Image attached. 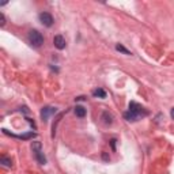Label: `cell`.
Returning a JSON list of instances; mask_svg holds the SVG:
<instances>
[{
    "mask_svg": "<svg viewBox=\"0 0 174 174\" xmlns=\"http://www.w3.org/2000/svg\"><path fill=\"white\" fill-rule=\"evenodd\" d=\"M53 44H55V47L60 49V51H63L64 48H65L67 42H65V38L63 37V35H55V38H53Z\"/></svg>",
    "mask_w": 174,
    "mask_h": 174,
    "instance_id": "8992f818",
    "label": "cell"
},
{
    "mask_svg": "<svg viewBox=\"0 0 174 174\" xmlns=\"http://www.w3.org/2000/svg\"><path fill=\"white\" fill-rule=\"evenodd\" d=\"M15 137H19V139H23V140H29V139H33V137H35V133L34 132H29V133L19 135V136H15Z\"/></svg>",
    "mask_w": 174,
    "mask_h": 174,
    "instance_id": "8fae6325",
    "label": "cell"
},
{
    "mask_svg": "<svg viewBox=\"0 0 174 174\" xmlns=\"http://www.w3.org/2000/svg\"><path fill=\"white\" fill-rule=\"evenodd\" d=\"M29 42L31 47L34 48H40L44 44V37L38 30H30L29 31Z\"/></svg>",
    "mask_w": 174,
    "mask_h": 174,
    "instance_id": "3957f363",
    "label": "cell"
},
{
    "mask_svg": "<svg viewBox=\"0 0 174 174\" xmlns=\"http://www.w3.org/2000/svg\"><path fill=\"white\" fill-rule=\"evenodd\" d=\"M93 95L95 98H106V91L104 88H97V90L93 91Z\"/></svg>",
    "mask_w": 174,
    "mask_h": 174,
    "instance_id": "ba28073f",
    "label": "cell"
},
{
    "mask_svg": "<svg viewBox=\"0 0 174 174\" xmlns=\"http://www.w3.org/2000/svg\"><path fill=\"white\" fill-rule=\"evenodd\" d=\"M145 116H148V110H145V108H143L137 102H131L129 110L124 113V118L127 121H137V120H140L141 117H145Z\"/></svg>",
    "mask_w": 174,
    "mask_h": 174,
    "instance_id": "6da1fadb",
    "label": "cell"
},
{
    "mask_svg": "<svg viewBox=\"0 0 174 174\" xmlns=\"http://www.w3.org/2000/svg\"><path fill=\"white\" fill-rule=\"evenodd\" d=\"M57 113V109L56 108H52V106H45V108L41 109V118L42 121H48V118L51 117L52 114Z\"/></svg>",
    "mask_w": 174,
    "mask_h": 174,
    "instance_id": "277c9868",
    "label": "cell"
},
{
    "mask_svg": "<svg viewBox=\"0 0 174 174\" xmlns=\"http://www.w3.org/2000/svg\"><path fill=\"white\" fill-rule=\"evenodd\" d=\"M0 162H2L4 166H7V167H11V166H12V161L10 158H7V157H2Z\"/></svg>",
    "mask_w": 174,
    "mask_h": 174,
    "instance_id": "7c38bea8",
    "label": "cell"
},
{
    "mask_svg": "<svg viewBox=\"0 0 174 174\" xmlns=\"http://www.w3.org/2000/svg\"><path fill=\"white\" fill-rule=\"evenodd\" d=\"M101 120H102V123H104L105 125H112L114 118H113V116L109 112H104L102 113V116H101Z\"/></svg>",
    "mask_w": 174,
    "mask_h": 174,
    "instance_id": "52a82bcc",
    "label": "cell"
},
{
    "mask_svg": "<svg viewBox=\"0 0 174 174\" xmlns=\"http://www.w3.org/2000/svg\"><path fill=\"white\" fill-rule=\"evenodd\" d=\"M116 51L121 52V53H124V55H132V53H131V51H128V49L124 47V45H121V44H117V45H116Z\"/></svg>",
    "mask_w": 174,
    "mask_h": 174,
    "instance_id": "30bf717a",
    "label": "cell"
},
{
    "mask_svg": "<svg viewBox=\"0 0 174 174\" xmlns=\"http://www.w3.org/2000/svg\"><path fill=\"white\" fill-rule=\"evenodd\" d=\"M40 22L44 25V26L51 27L55 20H53L52 14H49V12H41V14H40Z\"/></svg>",
    "mask_w": 174,
    "mask_h": 174,
    "instance_id": "5b68a950",
    "label": "cell"
},
{
    "mask_svg": "<svg viewBox=\"0 0 174 174\" xmlns=\"http://www.w3.org/2000/svg\"><path fill=\"white\" fill-rule=\"evenodd\" d=\"M4 23H6V18H4V14H0V26H4Z\"/></svg>",
    "mask_w": 174,
    "mask_h": 174,
    "instance_id": "4fadbf2b",
    "label": "cell"
},
{
    "mask_svg": "<svg viewBox=\"0 0 174 174\" xmlns=\"http://www.w3.org/2000/svg\"><path fill=\"white\" fill-rule=\"evenodd\" d=\"M110 144H112V148L114 150V148H116V139H112L110 140Z\"/></svg>",
    "mask_w": 174,
    "mask_h": 174,
    "instance_id": "5bb4252c",
    "label": "cell"
},
{
    "mask_svg": "<svg viewBox=\"0 0 174 174\" xmlns=\"http://www.w3.org/2000/svg\"><path fill=\"white\" fill-rule=\"evenodd\" d=\"M170 116H172V118L174 120V108L172 109V112H170Z\"/></svg>",
    "mask_w": 174,
    "mask_h": 174,
    "instance_id": "9a60e30c",
    "label": "cell"
},
{
    "mask_svg": "<svg viewBox=\"0 0 174 174\" xmlns=\"http://www.w3.org/2000/svg\"><path fill=\"white\" fill-rule=\"evenodd\" d=\"M31 150L34 152V158L40 165H47V158H45L44 152H42V145L40 141H33L31 144Z\"/></svg>",
    "mask_w": 174,
    "mask_h": 174,
    "instance_id": "7a4b0ae2",
    "label": "cell"
},
{
    "mask_svg": "<svg viewBox=\"0 0 174 174\" xmlns=\"http://www.w3.org/2000/svg\"><path fill=\"white\" fill-rule=\"evenodd\" d=\"M86 109L83 108V106H76L75 108V114L78 116V117H80V118H83L84 116H86Z\"/></svg>",
    "mask_w": 174,
    "mask_h": 174,
    "instance_id": "9c48e42d",
    "label": "cell"
}]
</instances>
